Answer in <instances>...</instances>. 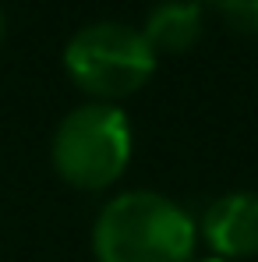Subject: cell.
<instances>
[{
  "mask_svg": "<svg viewBox=\"0 0 258 262\" xmlns=\"http://www.w3.org/2000/svg\"><path fill=\"white\" fill-rule=\"evenodd\" d=\"M96 262H195L198 220L159 191H121L92 223Z\"/></svg>",
  "mask_w": 258,
  "mask_h": 262,
  "instance_id": "cell-1",
  "label": "cell"
},
{
  "mask_svg": "<svg viewBox=\"0 0 258 262\" xmlns=\"http://www.w3.org/2000/svg\"><path fill=\"white\" fill-rule=\"evenodd\" d=\"M134 131L117 103H82L53 131L50 163L57 177L78 191L113 188L131 163Z\"/></svg>",
  "mask_w": 258,
  "mask_h": 262,
  "instance_id": "cell-2",
  "label": "cell"
},
{
  "mask_svg": "<svg viewBox=\"0 0 258 262\" xmlns=\"http://www.w3.org/2000/svg\"><path fill=\"white\" fill-rule=\"evenodd\" d=\"M156 50L124 21H92L64 46V71L92 103H121L156 75Z\"/></svg>",
  "mask_w": 258,
  "mask_h": 262,
  "instance_id": "cell-3",
  "label": "cell"
},
{
  "mask_svg": "<svg viewBox=\"0 0 258 262\" xmlns=\"http://www.w3.org/2000/svg\"><path fill=\"white\" fill-rule=\"evenodd\" d=\"M198 237L216 259H251L258 255V191H230L205 206L198 220Z\"/></svg>",
  "mask_w": 258,
  "mask_h": 262,
  "instance_id": "cell-4",
  "label": "cell"
},
{
  "mask_svg": "<svg viewBox=\"0 0 258 262\" xmlns=\"http://www.w3.org/2000/svg\"><path fill=\"white\" fill-rule=\"evenodd\" d=\"M205 32V14L202 4L195 0H159L142 25V36L159 53H187Z\"/></svg>",
  "mask_w": 258,
  "mask_h": 262,
  "instance_id": "cell-5",
  "label": "cell"
},
{
  "mask_svg": "<svg viewBox=\"0 0 258 262\" xmlns=\"http://www.w3.org/2000/svg\"><path fill=\"white\" fill-rule=\"evenodd\" d=\"M223 25L237 36H258V0H219L216 4Z\"/></svg>",
  "mask_w": 258,
  "mask_h": 262,
  "instance_id": "cell-6",
  "label": "cell"
},
{
  "mask_svg": "<svg viewBox=\"0 0 258 262\" xmlns=\"http://www.w3.org/2000/svg\"><path fill=\"white\" fill-rule=\"evenodd\" d=\"M4 32H7V18H4V7H0V43H4Z\"/></svg>",
  "mask_w": 258,
  "mask_h": 262,
  "instance_id": "cell-7",
  "label": "cell"
},
{
  "mask_svg": "<svg viewBox=\"0 0 258 262\" xmlns=\"http://www.w3.org/2000/svg\"><path fill=\"white\" fill-rule=\"evenodd\" d=\"M195 262H230V259H216V255H209V259H195Z\"/></svg>",
  "mask_w": 258,
  "mask_h": 262,
  "instance_id": "cell-8",
  "label": "cell"
},
{
  "mask_svg": "<svg viewBox=\"0 0 258 262\" xmlns=\"http://www.w3.org/2000/svg\"><path fill=\"white\" fill-rule=\"evenodd\" d=\"M195 4H213V7H216V4H219V0H195Z\"/></svg>",
  "mask_w": 258,
  "mask_h": 262,
  "instance_id": "cell-9",
  "label": "cell"
}]
</instances>
